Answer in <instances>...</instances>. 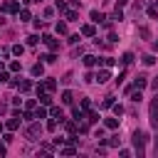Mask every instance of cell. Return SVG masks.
<instances>
[{
    "instance_id": "obj_1",
    "label": "cell",
    "mask_w": 158,
    "mask_h": 158,
    "mask_svg": "<svg viewBox=\"0 0 158 158\" xmlns=\"http://www.w3.org/2000/svg\"><path fill=\"white\" fill-rule=\"evenodd\" d=\"M148 121H151V128H158V96L148 106Z\"/></svg>"
},
{
    "instance_id": "obj_2",
    "label": "cell",
    "mask_w": 158,
    "mask_h": 158,
    "mask_svg": "<svg viewBox=\"0 0 158 158\" xmlns=\"http://www.w3.org/2000/svg\"><path fill=\"white\" fill-rule=\"evenodd\" d=\"M131 141H133V146H136V151H138V156H143V146H146V141H148V136H146L143 131H136Z\"/></svg>"
},
{
    "instance_id": "obj_3",
    "label": "cell",
    "mask_w": 158,
    "mask_h": 158,
    "mask_svg": "<svg viewBox=\"0 0 158 158\" xmlns=\"http://www.w3.org/2000/svg\"><path fill=\"white\" fill-rule=\"evenodd\" d=\"M42 42H44L52 52H57V49H59V40H54L52 35H42Z\"/></svg>"
},
{
    "instance_id": "obj_4",
    "label": "cell",
    "mask_w": 158,
    "mask_h": 158,
    "mask_svg": "<svg viewBox=\"0 0 158 158\" xmlns=\"http://www.w3.org/2000/svg\"><path fill=\"white\" fill-rule=\"evenodd\" d=\"M146 86H148V77L146 74H138L133 79V89H146Z\"/></svg>"
},
{
    "instance_id": "obj_5",
    "label": "cell",
    "mask_w": 158,
    "mask_h": 158,
    "mask_svg": "<svg viewBox=\"0 0 158 158\" xmlns=\"http://www.w3.org/2000/svg\"><path fill=\"white\" fill-rule=\"evenodd\" d=\"M37 133H42V126H40V118H37V121H35V123H32V126L27 128V136H30L32 141L37 138Z\"/></svg>"
},
{
    "instance_id": "obj_6",
    "label": "cell",
    "mask_w": 158,
    "mask_h": 158,
    "mask_svg": "<svg viewBox=\"0 0 158 158\" xmlns=\"http://www.w3.org/2000/svg\"><path fill=\"white\" fill-rule=\"evenodd\" d=\"M2 10L15 15V12H20V2H17V0H10V2H5V5H2Z\"/></svg>"
},
{
    "instance_id": "obj_7",
    "label": "cell",
    "mask_w": 158,
    "mask_h": 158,
    "mask_svg": "<svg viewBox=\"0 0 158 158\" xmlns=\"http://www.w3.org/2000/svg\"><path fill=\"white\" fill-rule=\"evenodd\" d=\"M109 79H111V72H109V69H101V72H96V81H99V84H106Z\"/></svg>"
},
{
    "instance_id": "obj_8",
    "label": "cell",
    "mask_w": 158,
    "mask_h": 158,
    "mask_svg": "<svg viewBox=\"0 0 158 158\" xmlns=\"http://www.w3.org/2000/svg\"><path fill=\"white\" fill-rule=\"evenodd\" d=\"M104 20H106V15H104V12L91 10V22H94V25H99V22H104Z\"/></svg>"
},
{
    "instance_id": "obj_9",
    "label": "cell",
    "mask_w": 158,
    "mask_h": 158,
    "mask_svg": "<svg viewBox=\"0 0 158 158\" xmlns=\"http://www.w3.org/2000/svg\"><path fill=\"white\" fill-rule=\"evenodd\" d=\"M81 35H84V37H94V35H96L94 22H91V25H84V27H81Z\"/></svg>"
},
{
    "instance_id": "obj_10",
    "label": "cell",
    "mask_w": 158,
    "mask_h": 158,
    "mask_svg": "<svg viewBox=\"0 0 158 158\" xmlns=\"http://www.w3.org/2000/svg\"><path fill=\"white\" fill-rule=\"evenodd\" d=\"M5 126H7V131H17V128H20V116H12Z\"/></svg>"
},
{
    "instance_id": "obj_11",
    "label": "cell",
    "mask_w": 158,
    "mask_h": 158,
    "mask_svg": "<svg viewBox=\"0 0 158 158\" xmlns=\"http://www.w3.org/2000/svg\"><path fill=\"white\" fill-rule=\"evenodd\" d=\"M84 64H86V67H96V64H99V57H94V54H84Z\"/></svg>"
},
{
    "instance_id": "obj_12",
    "label": "cell",
    "mask_w": 158,
    "mask_h": 158,
    "mask_svg": "<svg viewBox=\"0 0 158 158\" xmlns=\"http://www.w3.org/2000/svg\"><path fill=\"white\" fill-rule=\"evenodd\" d=\"M37 99H40V104H42V106H49V104H52V96H49L47 91H42V94H37Z\"/></svg>"
},
{
    "instance_id": "obj_13",
    "label": "cell",
    "mask_w": 158,
    "mask_h": 158,
    "mask_svg": "<svg viewBox=\"0 0 158 158\" xmlns=\"http://www.w3.org/2000/svg\"><path fill=\"white\" fill-rule=\"evenodd\" d=\"M104 126H106L109 131H116V128H118V116H116V118H106Z\"/></svg>"
},
{
    "instance_id": "obj_14",
    "label": "cell",
    "mask_w": 158,
    "mask_h": 158,
    "mask_svg": "<svg viewBox=\"0 0 158 158\" xmlns=\"http://www.w3.org/2000/svg\"><path fill=\"white\" fill-rule=\"evenodd\" d=\"M42 74H44V64H42V62H37V64L32 67V77H42Z\"/></svg>"
},
{
    "instance_id": "obj_15",
    "label": "cell",
    "mask_w": 158,
    "mask_h": 158,
    "mask_svg": "<svg viewBox=\"0 0 158 158\" xmlns=\"http://www.w3.org/2000/svg\"><path fill=\"white\" fill-rule=\"evenodd\" d=\"M17 86H20V91H22V94H27V91L32 89V81H30V79H22V81H20Z\"/></svg>"
},
{
    "instance_id": "obj_16",
    "label": "cell",
    "mask_w": 158,
    "mask_h": 158,
    "mask_svg": "<svg viewBox=\"0 0 158 158\" xmlns=\"http://www.w3.org/2000/svg\"><path fill=\"white\" fill-rule=\"evenodd\" d=\"M72 101H74V96H72V91H62V104H64V106H69Z\"/></svg>"
},
{
    "instance_id": "obj_17",
    "label": "cell",
    "mask_w": 158,
    "mask_h": 158,
    "mask_svg": "<svg viewBox=\"0 0 158 158\" xmlns=\"http://www.w3.org/2000/svg\"><path fill=\"white\" fill-rule=\"evenodd\" d=\"M42 84H44V91H54V89H57V81H54V79H47V81H42Z\"/></svg>"
},
{
    "instance_id": "obj_18",
    "label": "cell",
    "mask_w": 158,
    "mask_h": 158,
    "mask_svg": "<svg viewBox=\"0 0 158 158\" xmlns=\"http://www.w3.org/2000/svg\"><path fill=\"white\" fill-rule=\"evenodd\" d=\"M54 10H57V12H67V2H64V0H57V2H54Z\"/></svg>"
},
{
    "instance_id": "obj_19",
    "label": "cell",
    "mask_w": 158,
    "mask_h": 158,
    "mask_svg": "<svg viewBox=\"0 0 158 158\" xmlns=\"http://www.w3.org/2000/svg\"><path fill=\"white\" fill-rule=\"evenodd\" d=\"M47 114H49V111H47L44 106H40V109L35 111V118H47Z\"/></svg>"
},
{
    "instance_id": "obj_20",
    "label": "cell",
    "mask_w": 158,
    "mask_h": 158,
    "mask_svg": "<svg viewBox=\"0 0 158 158\" xmlns=\"http://www.w3.org/2000/svg\"><path fill=\"white\" fill-rule=\"evenodd\" d=\"M77 17H79L77 10H67V20H69V22H77Z\"/></svg>"
},
{
    "instance_id": "obj_21",
    "label": "cell",
    "mask_w": 158,
    "mask_h": 158,
    "mask_svg": "<svg viewBox=\"0 0 158 158\" xmlns=\"http://www.w3.org/2000/svg\"><path fill=\"white\" fill-rule=\"evenodd\" d=\"M131 62H133V54H131V52H126V54L121 57V64H126V67H128Z\"/></svg>"
},
{
    "instance_id": "obj_22",
    "label": "cell",
    "mask_w": 158,
    "mask_h": 158,
    "mask_svg": "<svg viewBox=\"0 0 158 158\" xmlns=\"http://www.w3.org/2000/svg\"><path fill=\"white\" fill-rule=\"evenodd\" d=\"M111 109H114V116H123V106L121 104H111Z\"/></svg>"
},
{
    "instance_id": "obj_23",
    "label": "cell",
    "mask_w": 158,
    "mask_h": 158,
    "mask_svg": "<svg viewBox=\"0 0 158 158\" xmlns=\"http://www.w3.org/2000/svg\"><path fill=\"white\" fill-rule=\"evenodd\" d=\"M54 30H57V35H64V32H67V25H64V22H57Z\"/></svg>"
},
{
    "instance_id": "obj_24",
    "label": "cell",
    "mask_w": 158,
    "mask_h": 158,
    "mask_svg": "<svg viewBox=\"0 0 158 158\" xmlns=\"http://www.w3.org/2000/svg\"><path fill=\"white\" fill-rule=\"evenodd\" d=\"M22 52H25L22 44H15V47H12V54H15V57H22Z\"/></svg>"
},
{
    "instance_id": "obj_25",
    "label": "cell",
    "mask_w": 158,
    "mask_h": 158,
    "mask_svg": "<svg viewBox=\"0 0 158 158\" xmlns=\"http://www.w3.org/2000/svg\"><path fill=\"white\" fill-rule=\"evenodd\" d=\"M143 64H146V67L156 64V57H153V54H146V57H143Z\"/></svg>"
},
{
    "instance_id": "obj_26",
    "label": "cell",
    "mask_w": 158,
    "mask_h": 158,
    "mask_svg": "<svg viewBox=\"0 0 158 158\" xmlns=\"http://www.w3.org/2000/svg\"><path fill=\"white\" fill-rule=\"evenodd\" d=\"M7 69H10V72H20V62H17V59H12V62L7 64Z\"/></svg>"
},
{
    "instance_id": "obj_27",
    "label": "cell",
    "mask_w": 158,
    "mask_h": 158,
    "mask_svg": "<svg viewBox=\"0 0 158 158\" xmlns=\"http://www.w3.org/2000/svg\"><path fill=\"white\" fill-rule=\"evenodd\" d=\"M32 15H30V10H25V7H20V20H30Z\"/></svg>"
},
{
    "instance_id": "obj_28",
    "label": "cell",
    "mask_w": 158,
    "mask_h": 158,
    "mask_svg": "<svg viewBox=\"0 0 158 158\" xmlns=\"http://www.w3.org/2000/svg\"><path fill=\"white\" fill-rule=\"evenodd\" d=\"M37 42H40V37H37V35H30V37H27V44H30V47H35Z\"/></svg>"
},
{
    "instance_id": "obj_29",
    "label": "cell",
    "mask_w": 158,
    "mask_h": 158,
    "mask_svg": "<svg viewBox=\"0 0 158 158\" xmlns=\"http://www.w3.org/2000/svg\"><path fill=\"white\" fill-rule=\"evenodd\" d=\"M54 128H57V118H54V116H52V118H49V121H47V131H54Z\"/></svg>"
},
{
    "instance_id": "obj_30",
    "label": "cell",
    "mask_w": 158,
    "mask_h": 158,
    "mask_svg": "<svg viewBox=\"0 0 158 158\" xmlns=\"http://www.w3.org/2000/svg\"><path fill=\"white\" fill-rule=\"evenodd\" d=\"M59 153H62V156H74V153H77V151H74V148H72V146H67V148H62V151H59Z\"/></svg>"
},
{
    "instance_id": "obj_31",
    "label": "cell",
    "mask_w": 158,
    "mask_h": 158,
    "mask_svg": "<svg viewBox=\"0 0 158 158\" xmlns=\"http://www.w3.org/2000/svg\"><path fill=\"white\" fill-rule=\"evenodd\" d=\"M5 81H10V72H2L0 69V84H5Z\"/></svg>"
},
{
    "instance_id": "obj_32",
    "label": "cell",
    "mask_w": 158,
    "mask_h": 158,
    "mask_svg": "<svg viewBox=\"0 0 158 158\" xmlns=\"http://www.w3.org/2000/svg\"><path fill=\"white\" fill-rule=\"evenodd\" d=\"M111 104H114V96H106V101L101 104V109H111Z\"/></svg>"
},
{
    "instance_id": "obj_33",
    "label": "cell",
    "mask_w": 158,
    "mask_h": 158,
    "mask_svg": "<svg viewBox=\"0 0 158 158\" xmlns=\"http://www.w3.org/2000/svg\"><path fill=\"white\" fill-rule=\"evenodd\" d=\"M35 106H37V101H35V99H27V101H25V109H30V111H32Z\"/></svg>"
},
{
    "instance_id": "obj_34",
    "label": "cell",
    "mask_w": 158,
    "mask_h": 158,
    "mask_svg": "<svg viewBox=\"0 0 158 158\" xmlns=\"http://www.w3.org/2000/svg\"><path fill=\"white\" fill-rule=\"evenodd\" d=\"M89 121L96 123V121H99V114H96V111H89Z\"/></svg>"
},
{
    "instance_id": "obj_35",
    "label": "cell",
    "mask_w": 158,
    "mask_h": 158,
    "mask_svg": "<svg viewBox=\"0 0 158 158\" xmlns=\"http://www.w3.org/2000/svg\"><path fill=\"white\" fill-rule=\"evenodd\" d=\"M94 138H99V141H104V128H96V131H94Z\"/></svg>"
},
{
    "instance_id": "obj_36",
    "label": "cell",
    "mask_w": 158,
    "mask_h": 158,
    "mask_svg": "<svg viewBox=\"0 0 158 158\" xmlns=\"http://www.w3.org/2000/svg\"><path fill=\"white\" fill-rule=\"evenodd\" d=\"M42 59H44V62H47V64H52V62H54V59H57V57H54V54H44V57H42Z\"/></svg>"
},
{
    "instance_id": "obj_37",
    "label": "cell",
    "mask_w": 158,
    "mask_h": 158,
    "mask_svg": "<svg viewBox=\"0 0 158 158\" xmlns=\"http://www.w3.org/2000/svg\"><path fill=\"white\" fill-rule=\"evenodd\" d=\"M84 81H96V77H94L91 72H86V74H84Z\"/></svg>"
},
{
    "instance_id": "obj_38",
    "label": "cell",
    "mask_w": 158,
    "mask_h": 158,
    "mask_svg": "<svg viewBox=\"0 0 158 158\" xmlns=\"http://www.w3.org/2000/svg\"><path fill=\"white\" fill-rule=\"evenodd\" d=\"M89 106H91V101H89V99H81V109H84V111H89Z\"/></svg>"
},
{
    "instance_id": "obj_39",
    "label": "cell",
    "mask_w": 158,
    "mask_h": 158,
    "mask_svg": "<svg viewBox=\"0 0 158 158\" xmlns=\"http://www.w3.org/2000/svg\"><path fill=\"white\" fill-rule=\"evenodd\" d=\"M109 146H118V136H111L109 138Z\"/></svg>"
},
{
    "instance_id": "obj_40",
    "label": "cell",
    "mask_w": 158,
    "mask_h": 158,
    "mask_svg": "<svg viewBox=\"0 0 158 158\" xmlns=\"http://www.w3.org/2000/svg\"><path fill=\"white\" fill-rule=\"evenodd\" d=\"M126 2H128V0H118V2H116V7H123Z\"/></svg>"
},
{
    "instance_id": "obj_41",
    "label": "cell",
    "mask_w": 158,
    "mask_h": 158,
    "mask_svg": "<svg viewBox=\"0 0 158 158\" xmlns=\"http://www.w3.org/2000/svg\"><path fill=\"white\" fill-rule=\"evenodd\" d=\"M153 146H156V153H158V136L153 138Z\"/></svg>"
},
{
    "instance_id": "obj_42",
    "label": "cell",
    "mask_w": 158,
    "mask_h": 158,
    "mask_svg": "<svg viewBox=\"0 0 158 158\" xmlns=\"http://www.w3.org/2000/svg\"><path fill=\"white\" fill-rule=\"evenodd\" d=\"M153 49H156V52H158V40H153Z\"/></svg>"
},
{
    "instance_id": "obj_43",
    "label": "cell",
    "mask_w": 158,
    "mask_h": 158,
    "mask_svg": "<svg viewBox=\"0 0 158 158\" xmlns=\"http://www.w3.org/2000/svg\"><path fill=\"white\" fill-rule=\"evenodd\" d=\"M0 156H5V146H0Z\"/></svg>"
},
{
    "instance_id": "obj_44",
    "label": "cell",
    "mask_w": 158,
    "mask_h": 158,
    "mask_svg": "<svg viewBox=\"0 0 158 158\" xmlns=\"http://www.w3.org/2000/svg\"><path fill=\"white\" fill-rule=\"evenodd\" d=\"M0 69H2V62H0Z\"/></svg>"
},
{
    "instance_id": "obj_45",
    "label": "cell",
    "mask_w": 158,
    "mask_h": 158,
    "mask_svg": "<svg viewBox=\"0 0 158 158\" xmlns=\"http://www.w3.org/2000/svg\"><path fill=\"white\" fill-rule=\"evenodd\" d=\"M0 131H2V123H0Z\"/></svg>"
}]
</instances>
